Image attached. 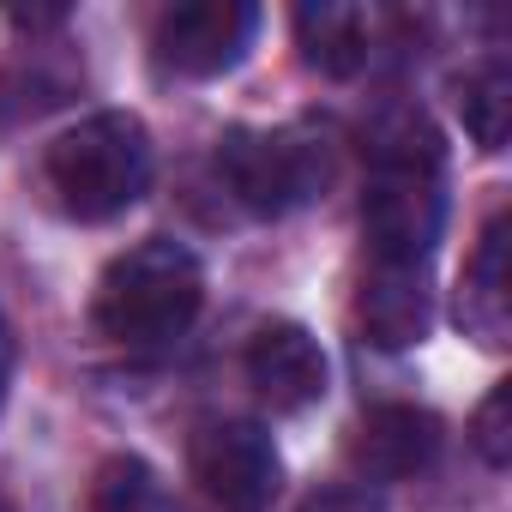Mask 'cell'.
Segmentation results:
<instances>
[{"label": "cell", "mask_w": 512, "mask_h": 512, "mask_svg": "<svg viewBox=\"0 0 512 512\" xmlns=\"http://www.w3.org/2000/svg\"><path fill=\"white\" fill-rule=\"evenodd\" d=\"M253 31H260V13L247 0H187L157 19L151 55L175 79H217L247 55Z\"/></svg>", "instance_id": "cell-6"}, {"label": "cell", "mask_w": 512, "mask_h": 512, "mask_svg": "<svg viewBox=\"0 0 512 512\" xmlns=\"http://www.w3.org/2000/svg\"><path fill=\"white\" fill-rule=\"evenodd\" d=\"M199 302H205V272L193 260V247L151 235V241L115 253L109 272L97 278L91 326H97V338H109L121 350H157L193 326Z\"/></svg>", "instance_id": "cell-2"}, {"label": "cell", "mask_w": 512, "mask_h": 512, "mask_svg": "<svg viewBox=\"0 0 512 512\" xmlns=\"http://www.w3.org/2000/svg\"><path fill=\"white\" fill-rule=\"evenodd\" d=\"M217 175L253 217H290L332 181V139L320 127H235L217 139Z\"/></svg>", "instance_id": "cell-4"}, {"label": "cell", "mask_w": 512, "mask_h": 512, "mask_svg": "<svg viewBox=\"0 0 512 512\" xmlns=\"http://www.w3.org/2000/svg\"><path fill=\"white\" fill-rule=\"evenodd\" d=\"M440 452V416L416 410V404H380L350 428V470L362 482H410L416 470H428Z\"/></svg>", "instance_id": "cell-8"}, {"label": "cell", "mask_w": 512, "mask_h": 512, "mask_svg": "<svg viewBox=\"0 0 512 512\" xmlns=\"http://www.w3.org/2000/svg\"><path fill=\"white\" fill-rule=\"evenodd\" d=\"M7 19L19 31H61L67 25V7H7Z\"/></svg>", "instance_id": "cell-16"}, {"label": "cell", "mask_w": 512, "mask_h": 512, "mask_svg": "<svg viewBox=\"0 0 512 512\" xmlns=\"http://www.w3.org/2000/svg\"><path fill=\"white\" fill-rule=\"evenodd\" d=\"M452 103H458V121L464 133L476 139V151H506V133H512V67L500 55L464 67L452 79Z\"/></svg>", "instance_id": "cell-12"}, {"label": "cell", "mask_w": 512, "mask_h": 512, "mask_svg": "<svg viewBox=\"0 0 512 512\" xmlns=\"http://www.w3.org/2000/svg\"><path fill=\"white\" fill-rule=\"evenodd\" d=\"M506 410H512V386L500 380V386L476 404V416H470V440H476V452H482L494 470L512 458V422H506Z\"/></svg>", "instance_id": "cell-14"}, {"label": "cell", "mask_w": 512, "mask_h": 512, "mask_svg": "<svg viewBox=\"0 0 512 512\" xmlns=\"http://www.w3.org/2000/svg\"><path fill=\"white\" fill-rule=\"evenodd\" d=\"M91 512H175V500L145 458L121 452V458H103L91 482Z\"/></svg>", "instance_id": "cell-13"}, {"label": "cell", "mask_w": 512, "mask_h": 512, "mask_svg": "<svg viewBox=\"0 0 512 512\" xmlns=\"http://www.w3.org/2000/svg\"><path fill=\"white\" fill-rule=\"evenodd\" d=\"M362 151L374 163L362 193V241L374 266H428V253L446 229V193H440V133L416 109H386Z\"/></svg>", "instance_id": "cell-1"}, {"label": "cell", "mask_w": 512, "mask_h": 512, "mask_svg": "<svg viewBox=\"0 0 512 512\" xmlns=\"http://www.w3.org/2000/svg\"><path fill=\"white\" fill-rule=\"evenodd\" d=\"M0 512H13V506H7V494H0Z\"/></svg>", "instance_id": "cell-18"}, {"label": "cell", "mask_w": 512, "mask_h": 512, "mask_svg": "<svg viewBox=\"0 0 512 512\" xmlns=\"http://www.w3.org/2000/svg\"><path fill=\"white\" fill-rule=\"evenodd\" d=\"M326 350L308 326L296 320H266L247 344V380L278 416H296L326 398Z\"/></svg>", "instance_id": "cell-7"}, {"label": "cell", "mask_w": 512, "mask_h": 512, "mask_svg": "<svg viewBox=\"0 0 512 512\" xmlns=\"http://www.w3.org/2000/svg\"><path fill=\"white\" fill-rule=\"evenodd\" d=\"M356 326L380 350H410L434 326V290L428 266H368L356 290Z\"/></svg>", "instance_id": "cell-10"}, {"label": "cell", "mask_w": 512, "mask_h": 512, "mask_svg": "<svg viewBox=\"0 0 512 512\" xmlns=\"http://www.w3.org/2000/svg\"><path fill=\"white\" fill-rule=\"evenodd\" d=\"M43 181L55 205L79 223H109L121 217L145 187H151V133L127 109L85 115L43 151Z\"/></svg>", "instance_id": "cell-3"}, {"label": "cell", "mask_w": 512, "mask_h": 512, "mask_svg": "<svg viewBox=\"0 0 512 512\" xmlns=\"http://www.w3.org/2000/svg\"><path fill=\"white\" fill-rule=\"evenodd\" d=\"M296 43L302 61L326 79H350L374 55V19L344 0H320V7H296Z\"/></svg>", "instance_id": "cell-11"}, {"label": "cell", "mask_w": 512, "mask_h": 512, "mask_svg": "<svg viewBox=\"0 0 512 512\" xmlns=\"http://www.w3.org/2000/svg\"><path fill=\"white\" fill-rule=\"evenodd\" d=\"M296 512H380V500H374L368 488H320V494H308Z\"/></svg>", "instance_id": "cell-15"}, {"label": "cell", "mask_w": 512, "mask_h": 512, "mask_svg": "<svg viewBox=\"0 0 512 512\" xmlns=\"http://www.w3.org/2000/svg\"><path fill=\"white\" fill-rule=\"evenodd\" d=\"M187 476L205 512H272L284 488L278 446L260 422H205L187 446Z\"/></svg>", "instance_id": "cell-5"}, {"label": "cell", "mask_w": 512, "mask_h": 512, "mask_svg": "<svg viewBox=\"0 0 512 512\" xmlns=\"http://www.w3.org/2000/svg\"><path fill=\"white\" fill-rule=\"evenodd\" d=\"M7 374H13V338H7V326H0V392H7Z\"/></svg>", "instance_id": "cell-17"}, {"label": "cell", "mask_w": 512, "mask_h": 512, "mask_svg": "<svg viewBox=\"0 0 512 512\" xmlns=\"http://www.w3.org/2000/svg\"><path fill=\"white\" fill-rule=\"evenodd\" d=\"M506 253H512V217L506 205L488 211L476 247H470V260H464V278H458V326L500 350L512 338V278H506Z\"/></svg>", "instance_id": "cell-9"}]
</instances>
